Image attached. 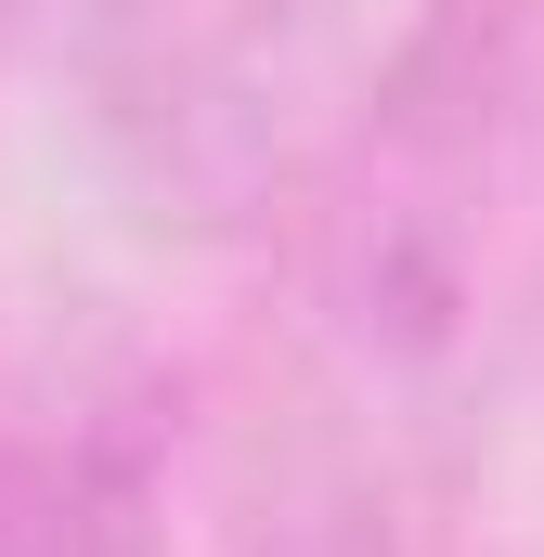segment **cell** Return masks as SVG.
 Segmentation results:
<instances>
[{
	"label": "cell",
	"instance_id": "obj_1",
	"mask_svg": "<svg viewBox=\"0 0 544 557\" xmlns=\"http://www.w3.org/2000/svg\"><path fill=\"white\" fill-rule=\"evenodd\" d=\"M480 403L493 363L260 285L195 403V493L221 557H454L493 428Z\"/></svg>",
	"mask_w": 544,
	"mask_h": 557
},
{
	"label": "cell",
	"instance_id": "obj_2",
	"mask_svg": "<svg viewBox=\"0 0 544 557\" xmlns=\"http://www.w3.org/2000/svg\"><path fill=\"white\" fill-rule=\"evenodd\" d=\"M104 195L169 247H272L350 117L337 0H65Z\"/></svg>",
	"mask_w": 544,
	"mask_h": 557
},
{
	"label": "cell",
	"instance_id": "obj_3",
	"mask_svg": "<svg viewBox=\"0 0 544 557\" xmlns=\"http://www.w3.org/2000/svg\"><path fill=\"white\" fill-rule=\"evenodd\" d=\"M195 467L182 376L104 311L0 337V557H156Z\"/></svg>",
	"mask_w": 544,
	"mask_h": 557
},
{
	"label": "cell",
	"instance_id": "obj_4",
	"mask_svg": "<svg viewBox=\"0 0 544 557\" xmlns=\"http://www.w3.org/2000/svg\"><path fill=\"white\" fill-rule=\"evenodd\" d=\"M519 26H532V91H544V0H519Z\"/></svg>",
	"mask_w": 544,
	"mask_h": 557
},
{
	"label": "cell",
	"instance_id": "obj_5",
	"mask_svg": "<svg viewBox=\"0 0 544 557\" xmlns=\"http://www.w3.org/2000/svg\"><path fill=\"white\" fill-rule=\"evenodd\" d=\"M26 13H39V0H0V39H13V26H26Z\"/></svg>",
	"mask_w": 544,
	"mask_h": 557
}]
</instances>
